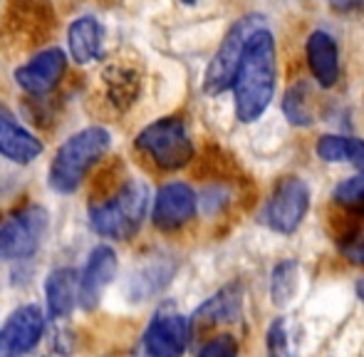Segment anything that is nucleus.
Here are the masks:
<instances>
[{
  "label": "nucleus",
  "mask_w": 364,
  "mask_h": 357,
  "mask_svg": "<svg viewBox=\"0 0 364 357\" xmlns=\"http://www.w3.org/2000/svg\"><path fill=\"white\" fill-rule=\"evenodd\" d=\"M136 149L166 171L183 169L193 159V142L178 117H161L144 127L136 137Z\"/></svg>",
  "instance_id": "obj_4"
},
{
  "label": "nucleus",
  "mask_w": 364,
  "mask_h": 357,
  "mask_svg": "<svg viewBox=\"0 0 364 357\" xmlns=\"http://www.w3.org/2000/svg\"><path fill=\"white\" fill-rule=\"evenodd\" d=\"M275 75H278L275 40L268 30L260 28L248 40V48L233 80L235 114L240 122H255L268 110L275 95Z\"/></svg>",
  "instance_id": "obj_1"
},
{
  "label": "nucleus",
  "mask_w": 364,
  "mask_h": 357,
  "mask_svg": "<svg viewBox=\"0 0 364 357\" xmlns=\"http://www.w3.org/2000/svg\"><path fill=\"white\" fill-rule=\"evenodd\" d=\"M117 275V253L109 246H97L90 253L85 270L80 278V303L85 310H95L100 305L105 290Z\"/></svg>",
  "instance_id": "obj_13"
},
{
  "label": "nucleus",
  "mask_w": 364,
  "mask_h": 357,
  "mask_svg": "<svg viewBox=\"0 0 364 357\" xmlns=\"http://www.w3.org/2000/svg\"><path fill=\"white\" fill-rule=\"evenodd\" d=\"M45 333V318L38 305H20L18 310L8 315V320L0 328V353L15 357L25 355L40 343Z\"/></svg>",
  "instance_id": "obj_9"
},
{
  "label": "nucleus",
  "mask_w": 364,
  "mask_h": 357,
  "mask_svg": "<svg viewBox=\"0 0 364 357\" xmlns=\"http://www.w3.org/2000/svg\"><path fill=\"white\" fill-rule=\"evenodd\" d=\"M112 137L105 127H87L70 137L50 161L48 181L50 188L58 193H75L90 169L107 154Z\"/></svg>",
  "instance_id": "obj_2"
},
{
  "label": "nucleus",
  "mask_w": 364,
  "mask_h": 357,
  "mask_svg": "<svg viewBox=\"0 0 364 357\" xmlns=\"http://www.w3.org/2000/svg\"><path fill=\"white\" fill-rule=\"evenodd\" d=\"M243 308V285L230 283L223 290H218L213 298H208L193 315V323L211 325V323H228L240 315Z\"/></svg>",
  "instance_id": "obj_17"
},
{
  "label": "nucleus",
  "mask_w": 364,
  "mask_h": 357,
  "mask_svg": "<svg viewBox=\"0 0 364 357\" xmlns=\"http://www.w3.org/2000/svg\"><path fill=\"white\" fill-rule=\"evenodd\" d=\"M332 196L340 206H345L355 216H364V171L360 176H352L347 181L337 183Z\"/></svg>",
  "instance_id": "obj_21"
},
{
  "label": "nucleus",
  "mask_w": 364,
  "mask_h": 357,
  "mask_svg": "<svg viewBox=\"0 0 364 357\" xmlns=\"http://www.w3.org/2000/svg\"><path fill=\"white\" fill-rule=\"evenodd\" d=\"M260 28H265L260 15H245L225 33L218 53L213 55L211 65H208L206 80H203V87H206L208 95H220V92L233 87L235 73H238L240 60H243L245 48H248V40Z\"/></svg>",
  "instance_id": "obj_5"
},
{
  "label": "nucleus",
  "mask_w": 364,
  "mask_h": 357,
  "mask_svg": "<svg viewBox=\"0 0 364 357\" xmlns=\"http://www.w3.org/2000/svg\"><path fill=\"white\" fill-rule=\"evenodd\" d=\"M198 357H238V343L233 335H218L203 345Z\"/></svg>",
  "instance_id": "obj_25"
},
{
  "label": "nucleus",
  "mask_w": 364,
  "mask_h": 357,
  "mask_svg": "<svg viewBox=\"0 0 364 357\" xmlns=\"http://www.w3.org/2000/svg\"><path fill=\"white\" fill-rule=\"evenodd\" d=\"M347 161L355 164L357 169L364 171V139H352L350 137V146H347Z\"/></svg>",
  "instance_id": "obj_26"
},
{
  "label": "nucleus",
  "mask_w": 364,
  "mask_h": 357,
  "mask_svg": "<svg viewBox=\"0 0 364 357\" xmlns=\"http://www.w3.org/2000/svg\"><path fill=\"white\" fill-rule=\"evenodd\" d=\"M347 146H350V137H337V134H325L317 139V156L322 161H347Z\"/></svg>",
  "instance_id": "obj_24"
},
{
  "label": "nucleus",
  "mask_w": 364,
  "mask_h": 357,
  "mask_svg": "<svg viewBox=\"0 0 364 357\" xmlns=\"http://www.w3.org/2000/svg\"><path fill=\"white\" fill-rule=\"evenodd\" d=\"M340 251L355 266L364 263V228L362 226H350L345 228V233L340 236Z\"/></svg>",
  "instance_id": "obj_23"
},
{
  "label": "nucleus",
  "mask_w": 364,
  "mask_h": 357,
  "mask_svg": "<svg viewBox=\"0 0 364 357\" xmlns=\"http://www.w3.org/2000/svg\"><path fill=\"white\" fill-rule=\"evenodd\" d=\"M310 206V188L302 178L285 176L278 181L268 206H265L263 221L278 233H292L302 223Z\"/></svg>",
  "instance_id": "obj_7"
},
{
  "label": "nucleus",
  "mask_w": 364,
  "mask_h": 357,
  "mask_svg": "<svg viewBox=\"0 0 364 357\" xmlns=\"http://www.w3.org/2000/svg\"><path fill=\"white\" fill-rule=\"evenodd\" d=\"M181 3H186V5H193V3H198V0H181Z\"/></svg>",
  "instance_id": "obj_29"
},
{
  "label": "nucleus",
  "mask_w": 364,
  "mask_h": 357,
  "mask_svg": "<svg viewBox=\"0 0 364 357\" xmlns=\"http://www.w3.org/2000/svg\"><path fill=\"white\" fill-rule=\"evenodd\" d=\"M70 55L77 65H90L105 55V28L95 15H82L68 30Z\"/></svg>",
  "instance_id": "obj_15"
},
{
  "label": "nucleus",
  "mask_w": 364,
  "mask_h": 357,
  "mask_svg": "<svg viewBox=\"0 0 364 357\" xmlns=\"http://www.w3.org/2000/svg\"><path fill=\"white\" fill-rule=\"evenodd\" d=\"M65 68H68V55L60 48H48L40 50L25 65H20L13 78L20 85V90H25L33 97H43L58 87L65 75Z\"/></svg>",
  "instance_id": "obj_10"
},
{
  "label": "nucleus",
  "mask_w": 364,
  "mask_h": 357,
  "mask_svg": "<svg viewBox=\"0 0 364 357\" xmlns=\"http://www.w3.org/2000/svg\"><path fill=\"white\" fill-rule=\"evenodd\" d=\"M357 293H360V298L364 300V278L360 280V285H357Z\"/></svg>",
  "instance_id": "obj_28"
},
{
  "label": "nucleus",
  "mask_w": 364,
  "mask_h": 357,
  "mask_svg": "<svg viewBox=\"0 0 364 357\" xmlns=\"http://www.w3.org/2000/svg\"><path fill=\"white\" fill-rule=\"evenodd\" d=\"M305 53L310 73L315 75L317 82L322 87H335L337 80H340V53H337L335 38L325 30H315L307 38Z\"/></svg>",
  "instance_id": "obj_14"
},
{
  "label": "nucleus",
  "mask_w": 364,
  "mask_h": 357,
  "mask_svg": "<svg viewBox=\"0 0 364 357\" xmlns=\"http://www.w3.org/2000/svg\"><path fill=\"white\" fill-rule=\"evenodd\" d=\"M300 285V266L297 261H283L273 270V280H270V295L278 308H285L297 293Z\"/></svg>",
  "instance_id": "obj_19"
},
{
  "label": "nucleus",
  "mask_w": 364,
  "mask_h": 357,
  "mask_svg": "<svg viewBox=\"0 0 364 357\" xmlns=\"http://www.w3.org/2000/svg\"><path fill=\"white\" fill-rule=\"evenodd\" d=\"M48 231V211L25 206L0 216V261H23L40 248Z\"/></svg>",
  "instance_id": "obj_6"
},
{
  "label": "nucleus",
  "mask_w": 364,
  "mask_h": 357,
  "mask_svg": "<svg viewBox=\"0 0 364 357\" xmlns=\"http://www.w3.org/2000/svg\"><path fill=\"white\" fill-rule=\"evenodd\" d=\"M283 112L290 119V124H295V127L312 124V112H310V102H307L305 85H295V87H290L288 92H285Z\"/></svg>",
  "instance_id": "obj_20"
},
{
  "label": "nucleus",
  "mask_w": 364,
  "mask_h": 357,
  "mask_svg": "<svg viewBox=\"0 0 364 357\" xmlns=\"http://www.w3.org/2000/svg\"><path fill=\"white\" fill-rule=\"evenodd\" d=\"M43 142L20 124L15 112L0 102V156L15 164H30L43 154Z\"/></svg>",
  "instance_id": "obj_12"
},
{
  "label": "nucleus",
  "mask_w": 364,
  "mask_h": 357,
  "mask_svg": "<svg viewBox=\"0 0 364 357\" xmlns=\"http://www.w3.org/2000/svg\"><path fill=\"white\" fill-rule=\"evenodd\" d=\"M335 13H364V0H330Z\"/></svg>",
  "instance_id": "obj_27"
},
{
  "label": "nucleus",
  "mask_w": 364,
  "mask_h": 357,
  "mask_svg": "<svg viewBox=\"0 0 364 357\" xmlns=\"http://www.w3.org/2000/svg\"><path fill=\"white\" fill-rule=\"evenodd\" d=\"M102 80H105V85H107V97H109V102L114 107H119V110L129 107L132 102H134L136 92H139V78H136V73L129 68H122V65L109 68L102 75Z\"/></svg>",
  "instance_id": "obj_18"
},
{
  "label": "nucleus",
  "mask_w": 364,
  "mask_h": 357,
  "mask_svg": "<svg viewBox=\"0 0 364 357\" xmlns=\"http://www.w3.org/2000/svg\"><path fill=\"white\" fill-rule=\"evenodd\" d=\"M268 355L270 357H295L290 343V325L285 318H278L268 330Z\"/></svg>",
  "instance_id": "obj_22"
},
{
  "label": "nucleus",
  "mask_w": 364,
  "mask_h": 357,
  "mask_svg": "<svg viewBox=\"0 0 364 357\" xmlns=\"http://www.w3.org/2000/svg\"><path fill=\"white\" fill-rule=\"evenodd\" d=\"M196 213V193L188 183L171 181L159 188L154 198L151 221L161 231H176L183 223H188Z\"/></svg>",
  "instance_id": "obj_11"
},
{
  "label": "nucleus",
  "mask_w": 364,
  "mask_h": 357,
  "mask_svg": "<svg viewBox=\"0 0 364 357\" xmlns=\"http://www.w3.org/2000/svg\"><path fill=\"white\" fill-rule=\"evenodd\" d=\"M149 188L139 178L124 181L107 201H97L90 206V223L100 236L127 241L139 231L146 216Z\"/></svg>",
  "instance_id": "obj_3"
},
{
  "label": "nucleus",
  "mask_w": 364,
  "mask_h": 357,
  "mask_svg": "<svg viewBox=\"0 0 364 357\" xmlns=\"http://www.w3.org/2000/svg\"><path fill=\"white\" fill-rule=\"evenodd\" d=\"M50 318H68L77 303V273L73 268H55L45 280Z\"/></svg>",
  "instance_id": "obj_16"
},
{
  "label": "nucleus",
  "mask_w": 364,
  "mask_h": 357,
  "mask_svg": "<svg viewBox=\"0 0 364 357\" xmlns=\"http://www.w3.org/2000/svg\"><path fill=\"white\" fill-rule=\"evenodd\" d=\"M191 325L188 318L173 310H159L144 333L146 357H183L188 348Z\"/></svg>",
  "instance_id": "obj_8"
}]
</instances>
